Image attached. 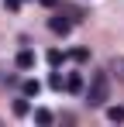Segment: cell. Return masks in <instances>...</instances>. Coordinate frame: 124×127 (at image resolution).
Instances as JSON below:
<instances>
[{
  "instance_id": "obj_1",
  "label": "cell",
  "mask_w": 124,
  "mask_h": 127,
  "mask_svg": "<svg viewBox=\"0 0 124 127\" xmlns=\"http://www.w3.org/2000/svg\"><path fill=\"white\" fill-rule=\"evenodd\" d=\"M83 100L90 106H107V100H110V76L107 72H93L90 86L83 89Z\"/></svg>"
},
{
  "instance_id": "obj_2",
  "label": "cell",
  "mask_w": 124,
  "mask_h": 127,
  "mask_svg": "<svg viewBox=\"0 0 124 127\" xmlns=\"http://www.w3.org/2000/svg\"><path fill=\"white\" fill-rule=\"evenodd\" d=\"M48 28H52V34H69L72 31V17H65V14H55V17H48Z\"/></svg>"
},
{
  "instance_id": "obj_3",
  "label": "cell",
  "mask_w": 124,
  "mask_h": 127,
  "mask_svg": "<svg viewBox=\"0 0 124 127\" xmlns=\"http://www.w3.org/2000/svg\"><path fill=\"white\" fill-rule=\"evenodd\" d=\"M35 62H38V55H35L31 48H21L17 59H14V65H17L21 72H31V69H35Z\"/></svg>"
},
{
  "instance_id": "obj_4",
  "label": "cell",
  "mask_w": 124,
  "mask_h": 127,
  "mask_svg": "<svg viewBox=\"0 0 124 127\" xmlns=\"http://www.w3.org/2000/svg\"><path fill=\"white\" fill-rule=\"evenodd\" d=\"M65 93H72V96L83 93V76H79V72H69V79H65Z\"/></svg>"
},
{
  "instance_id": "obj_5",
  "label": "cell",
  "mask_w": 124,
  "mask_h": 127,
  "mask_svg": "<svg viewBox=\"0 0 124 127\" xmlns=\"http://www.w3.org/2000/svg\"><path fill=\"white\" fill-rule=\"evenodd\" d=\"M38 93H41V83H38V79H24V83H21V96L31 100V96H38Z\"/></svg>"
},
{
  "instance_id": "obj_6",
  "label": "cell",
  "mask_w": 124,
  "mask_h": 127,
  "mask_svg": "<svg viewBox=\"0 0 124 127\" xmlns=\"http://www.w3.org/2000/svg\"><path fill=\"white\" fill-rule=\"evenodd\" d=\"M52 120H55V117H52V110H45V106H35V124H41V127H48V124H52Z\"/></svg>"
},
{
  "instance_id": "obj_7",
  "label": "cell",
  "mask_w": 124,
  "mask_h": 127,
  "mask_svg": "<svg viewBox=\"0 0 124 127\" xmlns=\"http://www.w3.org/2000/svg\"><path fill=\"white\" fill-rule=\"evenodd\" d=\"M107 120L110 124H124V106L117 103V106H107Z\"/></svg>"
},
{
  "instance_id": "obj_8",
  "label": "cell",
  "mask_w": 124,
  "mask_h": 127,
  "mask_svg": "<svg viewBox=\"0 0 124 127\" xmlns=\"http://www.w3.org/2000/svg\"><path fill=\"white\" fill-rule=\"evenodd\" d=\"M28 113H31V103H28V96L14 100V117H28Z\"/></svg>"
},
{
  "instance_id": "obj_9",
  "label": "cell",
  "mask_w": 124,
  "mask_h": 127,
  "mask_svg": "<svg viewBox=\"0 0 124 127\" xmlns=\"http://www.w3.org/2000/svg\"><path fill=\"white\" fill-rule=\"evenodd\" d=\"M48 89H55V93H62V89H65V79H62V72H59V69L48 76Z\"/></svg>"
},
{
  "instance_id": "obj_10",
  "label": "cell",
  "mask_w": 124,
  "mask_h": 127,
  "mask_svg": "<svg viewBox=\"0 0 124 127\" xmlns=\"http://www.w3.org/2000/svg\"><path fill=\"white\" fill-rule=\"evenodd\" d=\"M110 72L124 83V55H114V59H110Z\"/></svg>"
},
{
  "instance_id": "obj_11",
  "label": "cell",
  "mask_w": 124,
  "mask_h": 127,
  "mask_svg": "<svg viewBox=\"0 0 124 127\" xmlns=\"http://www.w3.org/2000/svg\"><path fill=\"white\" fill-rule=\"evenodd\" d=\"M45 59H48V65H52V69H59V65L65 62V55H62L59 48H52V52H48V55H45Z\"/></svg>"
},
{
  "instance_id": "obj_12",
  "label": "cell",
  "mask_w": 124,
  "mask_h": 127,
  "mask_svg": "<svg viewBox=\"0 0 124 127\" xmlns=\"http://www.w3.org/2000/svg\"><path fill=\"white\" fill-rule=\"evenodd\" d=\"M69 59H72V62H86V59H90V52H86V48H72V52H69Z\"/></svg>"
},
{
  "instance_id": "obj_13",
  "label": "cell",
  "mask_w": 124,
  "mask_h": 127,
  "mask_svg": "<svg viewBox=\"0 0 124 127\" xmlns=\"http://www.w3.org/2000/svg\"><path fill=\"white\" fill-rule=\"evenodd\" d=\"M21 3H24V0H3V7H7V10H21Z\"/></svg>"
},
{
  "instance_id": "obj_14",
  "label": "cell",
  "mask_w": 124,
  "mask_h": 127,
  "mask_svg": "<svg viewBox=\"0 0 124 127\" xmlns=\"http://www.w3.org/2000/svg\"><path fill=\"white\" fill-rule=\"evenodd\" d=\"M41 7H55V3H59V0H38Z\"/></svg>"
}]
</instances>
